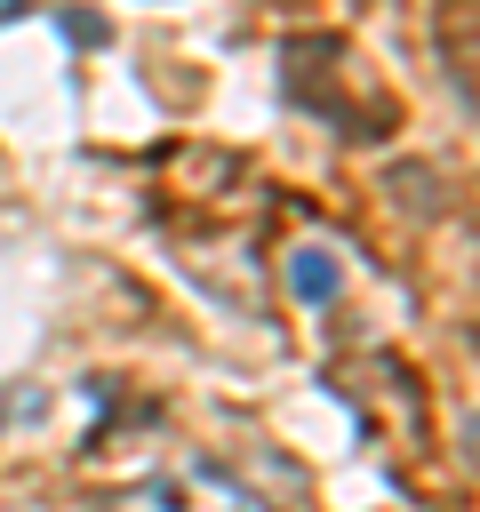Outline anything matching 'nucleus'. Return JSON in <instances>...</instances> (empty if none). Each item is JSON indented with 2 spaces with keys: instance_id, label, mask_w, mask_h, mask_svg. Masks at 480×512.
<instances>
[{
  "instance_id": "nucleus-1",
  "label": "nucleus",
  "mask_w": 480,
  "mask_h": 512,
  "mask_svg": "<svg viewBox=\"0 0 480 512\" xmlns=\"http://www.w3.org/2000/svg\"><path fill=\"white\" fill-rule=\"evenodd\" d=\"M280 80H288V96L304 104V112H320L336 136H352V144H384L392 128H400V96L368 72V56L352 48V40H336V32H296L288 48H280Z\"/></svg>"
},
{
  "instance_id": "nucleus-2",
  "label": "nucleus",
  "mask_w": 480,
  "mask_h": 512,
  "mask_svg": "<svg viewBox=\"0 0 480 512\" xmlns=\"http://www.w3.org/2000/svg\"><path fill=\"white\" fill-rule=\"evenodd\" d=\"M104 512H264V504H256L248 488L216 480V472H192V480L160 472V480H136V488H120V496H104Z\"/></svg>"
},
{
  "instance_id": "nucleus-3",
  "label": "nucleus",
  "mask_w": 480,
  "mask_h": 512,
  "mask_svg": "<svg viewBox=\"0 0 480 512\" xmlns=\"http://www.w3.org/2000/svg\"><path fill=\"white\" fill-rule=\"evenodd\" d=\"M448 16H456V40H448V24H440V56H456L448 72H456V104L472 112V0H440Z\"/></svg>"
},
{
  "instance_id": "nucleus-4",
  "label": "nucleus",
  "mask_w": 480,
  "mask_h": 512,
  "mask_svg": "<svg viewBox=\"0 0 480 512\" xmlns=\"http://www.w3.org/2000/svg\"><path fill=\"white\" fill-rule=\"evenodd\" d=\"M368 8H392V0H368Z\"/></svg>"
}]
</instances>
